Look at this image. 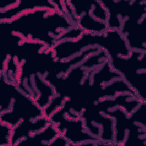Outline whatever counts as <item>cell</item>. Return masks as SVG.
<instances>
[{
	"mask_svg": "<svg viewBox=\"0 0 146 146\" xmlns=\"http://www.w3.org/2000/svg\"><path fill=\"white\" fill-rule=\"evenodd\" d=\"M50 123L49 119L46 117L38 118L34 122L31 121V120H22L13 128L10 144H16V143H18L21 139L32 135L33 132L34 133L44 129Z\"/></svg>",
	"mask_w": 146,
	"mask_h": 146,
	"instance_id": "cell-1",
	"label": "cell"
},
{
	"mask_svg": "<svg viewBox=\"0 0 146 146\" xmlns=\"http://www.w3.org/2000/svg\"><path fill=\"white\" fill-rule=\"evenodd\" d=\"M60 134L57 131L55 125L52 123H49L48 125L44 128V130L42 132H35L34 134L21 139L17 145L25 144H36L41 143L43 145H46L45 143H50L55 137ZM48 143V144H49Z\"/></svg>",
	"mask_w": 146,
	"mask_h": 146,
	"instance_id": "cell-2",
	"label": "cell"
},
{
	"mask_svg": "<svg viewBox=\"0 0 146 146\" xmlns=\"http://www.w3.org/2000/svg\"><path fill=\"white\" fill-rule=\"evenodd\" d=\"M77 26L84 33L91 34H102L108 30L106 23L96 19L90 13L83 14L78 19Z\"/></svg>",
	"mask_w": 146,
	"mask_h": 146,
	"instance_id": "cell-3",
	"label": "cell"
},
{
	"mask_svg": "<svg viewBox=\"0 0 146 146\" xmlns=\"http://www.w3.org/2000/svg\"><path fill=\"white\" fill-rule=\"evenodd\" d=\"M48 145H70V143L63 135H61V134H59L56 137H55Z\"/></svg>",
	"mask_w": 146,
	"mask_h": 146,
	"instance_id": "cell-4",
	"label": "cell"
}]
</instances>
